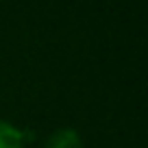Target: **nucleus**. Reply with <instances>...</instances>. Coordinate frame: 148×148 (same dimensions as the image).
Returning <instances> with one entry per match:
<instances>
[{
    "label": "nucleus",
    "mask_w": 148,
    "mask_h": 148,
    "mask_svg": "<svg viewBox=\"0 0 148 148\" xmlns=\"http://www.w3.org/2000/svg\"><path fill=\"white\" fill-rule=\"evenodd\" d=\"M0 148H24V133L7 120H0Z\"/></svg>",
    "instance_id": "obj_2"
},
{
    "label": "nucleus",
    "mask_w": 148,
    "mask_h": 148,
    "mask_svg": "<svg viewBox=\"0 0 148 148\" xmlns=\"http://www.w3.org/2000/svg\"><path fill=\"white\" fill-rule=\"evenodd\" d=\"M44 148H83V139L74 129H57L48 135Z\"/></svg>",
    "instance_id": "obj_1"
}]
</instances>
